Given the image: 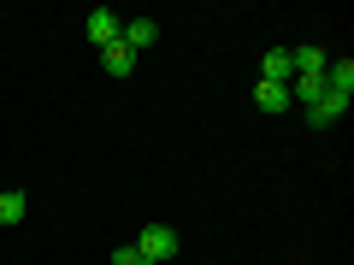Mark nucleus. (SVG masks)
I'll use <instances>...</instances> for the list:
<instances>
[{"instance_id": "nucleus-7", "label": "nucleus", "mask_w": 354, "mask_h": 265, "mask_svg": "<svg viewBox=\"0 0 354 265\" xmlns=\"http://www.w3.org/2000/svg\"><path fill=\"white\" fill-rule=\"evenodd\" d=\"M24 213H30L24 189H0V230H6V224H24Z\"/></svg>"}, {"instance_id": "nucleus-2", "label": "nucleus", "mask_w": 354, "mask_h": 265, "mask_svg": "<svg viewBox=\"0 0 354 265\" xmlns=\"http://www.w3.org/2000/svg\"><path fill=\"white\" fill-rule=\"evenodd\" d=\"M83 30H88V41H95V48H113V41H118V30H124V18H118L113 6H95Z\"/></svg>"}, {"instance_id": "nucleus-1", "label": "nucleus", "mask_w": 354, "mask_h": 265, "mask_svg": "<svg viewBox=\"0 0 354 265\" xmlns=\"http://www.w3.org/2000/svg\"><path fill=\"white\" fill-rule=\"evenodd\" d=\"M177 248H183V236H177L171 224H148L136 236V253H142V265H165V259H177Z\"/></svg>"}, {"instance_id": "nucleus-10", "label": "nucleus", "mask_w": 354, "mask_h": 265, "mask_svg": "<svg viewBox=\"0 0 354 265\" xmlns=\"http://www.w3.org/2000/svg\"><path fill=\"white\" fill-rule=\"evenodd\" d=\"M290 59H295V77H307V71H325V48H313V41H301V48H290Z\"/></svg>"}, {"instance_id": "nucleus-8", "label": "nucleus", "mask_w": 354, "mask_h": 265, "mask_svg": "<svg viewBox=\"0 0 354 265\" xmlns=\"http://www.w3.org/2000/svg\"><path fill=\"white\" fill-rule=\"evenodd\" d=\"M319 95H325V71H307V77L290 83V101H301V106H313Z\"/></svg>"}, {"instance_id": "nucleus-11", "label": "nucleus", "mask_w": 354, "mask_h": 265, "mask_svg": "<svg viewBox=\"0 0 354 265\" xmlns=\"http://www.w3.org/2000/svg\"><path fill=\"white\" fill-rule=\"evenodd\" d=\"M254 95H260V106H266V112H290V83H260V88H254Z\"/></svg>"}, {"instance_id": "nucleus-12", "label": "nucleus", "mask_w": 354, "mask_h": 265, "mask_svg": "<svg viewBox=\"0 0 354 265\" xmlns=\"http://www.w3.org/2000/svg\"><path fill=\"white\" fill-rule=\"evenodd\" d=\"M113 265H142V253H136V242H130V248H113Z\"/></svg>"}, {"instance_id": "nucleus-5", "label": "nucleus", "mask_w": 354, "mask_h": 265, "mask_svg": "<svg viewBox=\"0 0 354 265\" xmlns=\"http://www.w3.org/2000/svg\"><path fill=\"white\" fill-rule=\"evenodd\" d=\"M342 112H348V101H342V95H330V88H325V95H319V101L307 106V124H319V130H325V124H337Z\"/></svg>"}, {"instance_id": "nucleus-9", "label": "nucleus", "mask_w": 354, "mask_h": 265, "mask_svg": "<svg viewBox=\"0 0 354 265\" xmlns=\"http://www.w3.org/2000/svg\"><path fill=\"white\" fill-rule=\"evenodd\" d=\"M101 59H106V77H130V71H136V53H130L124 41H113V48H101Z\"/></svg>"}, {"instance_id": "nucleus-3", "label": "nucleus", "mask_w": 354, "mask_h": 265, "mask_svg": "<svg viewBox=\"0 0 354 265\" xmlns=\"http://www.w3.org/2000/svg\"><path fill=\"white\" fill-rule=\"evenodd\" d=\"M260 83H295V59H290V48H272L260 59Z\"/></svg>"}, {"instance_id": "nucleus-4", "label": "nucleus", "mask_w": 354, "mask_h": 265, "mask_svg": "<svg viewBox=\"0 0 354 265\" xmlns=\"http://www.w3.org/2000/svg\"><path fill=\"white\" fill-rule=\"evenodd\" d=\"M118 41H124L130 53H148L153 41H160V30H153V18H130V24L118 30Z\"/></svg>"}, {"instance_id": "nucleus-6", "label": "nucleus", "mask_w": 354, "mask_h": 265, "mask_svg": "<svg viewBox=\"0 0 354 265\" xmlns=\"http://www.w3.org/2000/svg\"><path fill=\"white\" fill-rule=\"evenodd\" d=\"M325 88L342 95V101H354V59H330L325 65Z\"/></svg>"}]
</instances>
